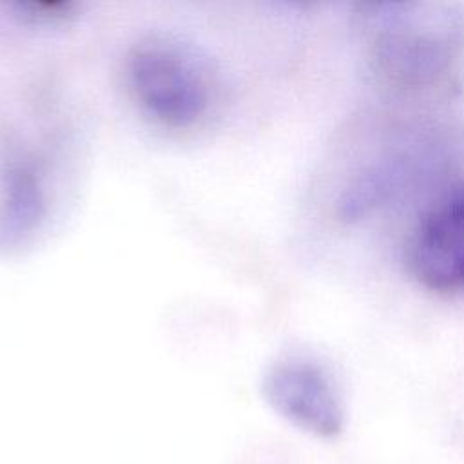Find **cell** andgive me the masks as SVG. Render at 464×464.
Listing matches in <instances>:
<instances>
[{
    "instance_id": "cell-1",
    "label": "cell",
    "mask_w": 464,
    "mask_h": 464,
    "mask_svg": "<svg viewBox=\"0 0 464 464\" xmlns=\"http://www.w3.org/2000/svg\"><path fill=\"white\" fill-rule=\"evenodd\" d=\"M127 74L136 100L165 123H192L210 103L212 82L207 67L176 42L138 44L127 60Z\"/></svg>"
},
{
    "instance_id": "cell-2",
    "label": "cell",
    "mask_w": 464,
    "mask_h": 464,
    "mask_svg": "<svg viewBox=\"0 0 464 464\" xmlns=\"http://www.w3.org/2000/svg\"><path fill=\"white\" fill-rule=\"evenodd\" d=\"M377 72L399 87H430L451 74L460 47L459 31L446 14H386L373 38Z\"/></svg>"
},
{
    "instance_id": "cell-3",
    "label": "cell",
    "mask_w": 464,
    "mask_h": 464,
    "mask_svg": "<svg viewBox=\"0 0 464 464\" xmlns=\"http://www.w3.org/2000/svg\"><path fill=\"white\" fill-rule=\"evenodd\" d=\"M263 393L288 422L315 437L332 439L344 428V404L332 377L306 359H285L270 368Z\"/></svg>"
},
{
    "instance_id": "cell-4",
    "label": "cell",
    "mask_w": 464,
    "mask_h": 464,
    "mask_svg": "<svg viewBox=\"0 0 464 464\" xmlns=\"http://www.w3.org/2000/svg\"><path fill=\"white\" fill-rule=\"evenodd\" d=\"M406 263L413 279L431 292L464 290V198L448 199L420 219Z\"/></svg>"
}]
</instances>
